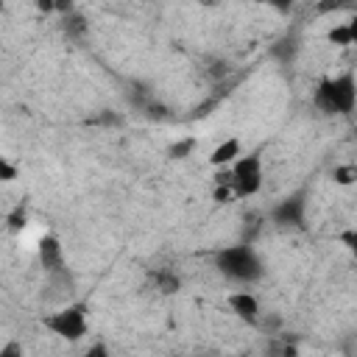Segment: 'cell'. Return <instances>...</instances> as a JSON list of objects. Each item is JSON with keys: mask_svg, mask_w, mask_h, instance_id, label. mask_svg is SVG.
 Instances as JSON below:
<instances>
[{"mask_svg": "<svg viewBox=\"0 0 357 357\" xmlns=\"http://www.w3.org/2000/svg\"><path fill=\"white\" fill-rule=\"evenodd\" d=\"M218 268L237 279V282H251L262 273V265H259V257L248 248V245H231V248H223L218 254Z\"/></svg>", "mask_w": 357, "mask_h": 357, "instance_id": "1", "label": "cell"}, {"mask_svg": "<svg viewBox=\"0 0 357 357\" xmlns=\"http://www.w3.org/2000/svg\"><path fill=\"white\" fill-rule=\"evenodd\" d=\"M315 103L324 112L332 114H346L354 109V81L351 75H340V78H329L318 86L315 92Z\"/></svg>", "mask_w": 357, "mask_h": 357, "instance_id": "2", "label": "cell"}, {"mask_svg": "<svg viewBox=\"0 0 357 357\" xmlns=\"http://www.w3.org/2000/svg\"><path fill=\"white\" fill-rule=\"evenodd\" d=\"M229 184H231L234 195H240V198L254 195L262 187V159L257 153L240 156L229 170Z\"/></svg>", "mask_w": 357, "mask_h": 357, "instance_id": "3", "label": "cell"}, {"mask_svg": "<svg viewBox=\"0 0 357 357\" xmlns=\"http://www.w3.org/2000/svg\"><path fill=\"white\" fill-rule=\"evenodd\" d=\"M45 326L53 335L64 337V340H78V337L86 335V315H84L81 307H67V310H59V312L47 315Z\"/></svg>", "mask_w": 357, "mask_h": 357, "instance_id": "4", "label": "cell"}, {"mask_svg": "<svg viewBox=\"0 0 357 357\" xmlns=\"http://www.w3.org/2000/svg\"><path fill=\"white\" fill-rule=\"evenodd\" d=\"M229 307H231V312L234 315H240V318H245V321H257V315H259V304H257V298L251 296V293H231L229 296Z\"/></svg>", "mask_w": 357, "mask_h": 357, "instance_id": "5", "label": "cell"}, {"mask_svg": "<svg viewBox=\"0 0 357 357\" xmlns=\"http://www.w3.org/2000/svg\"><path fill=\"white\" fill-rule=\"evenodd\" d=\"M240 159V139L237 137H229V139H223L215 151H212V156H209V162L215 165V167H226V165H234Z\"/></svg>", "mask_w": 357, "mask_h": 357, "instance_id": "6", "label": "cell"}, {"mask_svg": "<svg viewBox=\"0 0 357 357\" xmlns=\"http://www.w3.org/2000/svg\"><path fill=\"white\" fill-rule=\"evenodd\" d=\"M39 257H42V265L47 271H56L61 265V245H59V240L50 237V234H45L39 240Z\"/></svg>", "mask_w": 357, "mask_h": 357, "instance_id": "7", "label": "cell"}, {"mask_svg": "<svg viewBox=\"0 0 357 357\" xmlns=\"http://www.w3.org/2000/svg\"><path fill=\"white\" fill-rule=\"evenodd\" d=\"M276 218H279L282 223H298V220H301V201H298V198H293V201H284V204L279 206Z\"/></svg>", "mask_w": 357, "mask_h": 357, "instance_id": "8", "label": "cell"}, {"mask_svg": "<svg viewBox=\"0 0 357 357\" xmlns=\"http://www.w3.org/2000/svg\"><path fill=\"white\" fill-rule=\"evenodd\" d=\"M354 25H335L332 31H329V42H335V45H351L354 42Z\"/></svg>", "mask_w": 357, "mask_h": 357, "instance_id": "9", "label": "cell"}, {"mask_svg": "<svg viewBox=\"0 0 357 357\" xmlns=\"http://www.w3.org/2000/svg\"><path fill=\"white\" fill-rule=\"evenodd\" d=\"M335 178H337L340 184H351V181H354V167H351V165L337 167V170H335Z\"/></svg>", "mask_w": 357, "mask_h": 357, "instance_id": "10", "label": "cell"}, {"mask_svg": "<svg viewBox=\"0 0 357 357\" xmlns=\"http://www.w3.org/2000/svg\"><path fill=\"white\" fill-rule=\"evenodd\" d=\"M14 176H17V170H14V167H11L6 159H0V178H3V181H11Z\"/></svg>", "mask_w": 357, "mask_h": 357, "instance_id": "11", "label": "cell"}, {"mask_svg": "<svg viewBox=\"0 0 357 357\" xmlns=\"http://www.w3.org/2000/svg\"><path fill=\"white\" fill-rule=\"evenodd\" d=\"M81 357H112V354H109L103 346H92V349H89V351H84Z\"/></svg>", "mask_w": 357, "mask_h": 357, "instance_id": "12", "label": "cell"}, {"mask_svg": "<svg viewBox=\"0 0 357 357\" xmlns=\"http://www.w3.org/2000/svg\"><path fill=\"white\" fill-rule=\"evenodd\" d=\"M0 357H20V349H17L14 343H8V346L0 351Z\"/></svg>", "mask_w": 357, "mask_h": 357, "instance_id": "13", "label": "cell"}, {"mask_svg": "<svg viewBox=\"0 0 357 357\" xmlns=\"http://www.w3.org/2000/svg\"><path fill=\"white\" fill-rule=\"evenodd\" d=\"M190 148H192V139H187V142H181V145H176V148H173V153H178V156H181V153H187Z\"/></svg>", "mask_w": 357, "mask_h": 357, "instance_id": "14", "label": "cell"}, {"mask_svg": "<svg viewBox=\"0 0 357 357\" xmlns=\"http://www.w3.org/2000/svg\"><path fill=\"white\" fill-rule=\"evenodd\" d=\"M229 195H231V192H229V187H218V190H215V198H218V201H226Z\"/></svg>", "mask_w": 357, "mask_h": 357, "instance_id": "15", "label": "cell"}]
</instances>
